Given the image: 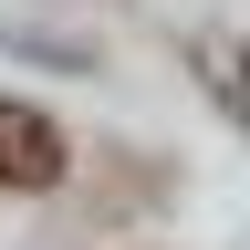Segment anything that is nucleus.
I'll return each instance as SVG.
<instances>
[{
  "mask_svg": "<svg viewBox=\"0 0 250 250\" xmlns=\"http://www.w3.org/2000/svg\"><path fill=\"white\" fill-rule=\"evenodd\" d=\"M198 73L219 83V104H229V115L250 125V52H229V42H208V52H198Z\"/></svg>",
  "mask_w": 250,
  "mask_h": 250,
  "instance_id": "obj_2",
  "label": "nucleus"
},
{
  "mask_svg": "<svg viewBox=\"0 0 250 250\" xmlns=\"http://www.w3.org/2000/svg\"><path fill=\"white\" fill-rule=\"evenodd\" d=\"M52 177H62V136H52V115L0 104V188H52Z\"/></svg>",
  "mask_w": 250,
  "mask_h": 250,
  "instance_id": "obj_1",
  "label": "nucleus"
}]
</instances>
